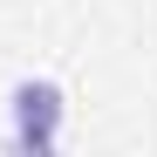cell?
Masks as SVG:
<instances>
[{"instance_id": "6da1fadb", "label": "cell", "mask_w": 157, "mask_h": 157, "mask_svg": "<svg viewBox=\"0 0 157 157\" xmlns=\"http://www.w3.org/2000/svg\"><path fill=\"white\" fill-rule=\"evenodd\" d=\"M7 116H14V150L48 157V150L62 144L68 96H62V82H48V75H21V82L7 89Z\"/></svg>"}]
</instances>
